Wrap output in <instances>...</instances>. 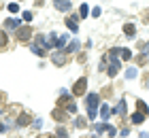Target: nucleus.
<instances>
[{
  "instance_id": "nucleus-1",
  "label": "nucleus",
  "mask_w": 149,
  "mask_h": 138,
  "mask_svg": "<svg viewBox=\"0 0 149 138\" xmlns=\"http://www.w3.org/2000/svg\"><path fill=\"white\" fill-rule=\"evenodd\" d=\"M85 100H87V115H90V119L94 121V117H96V108H98V102H100V96H98V94H90Z\"/></svg>"
},
{
  "instance_id": "nucleus-2",
  "label": "nucleus",
  "mask_w": 149,
  "mask_h": 138,
  "mask_svg": "<svg viewBox=\"0 0 149 138\" xmlns=\"http://www.w3.org/2000/svg\"><path fill=\"white\" fill-rule=\"evenodd\" d=\"M85 85H87V79H85V77H81L77 83H74L72 94H74V96H83V94H85Z\"/></svg>"
},
{
  "instance_id": "nucleus-3",
  "label": "nucleus",
  "mask_w": 149,
  "mask_h": 138,
  "mask_svg": "<svg viewBox=\"0 0 149 138\" xmlns=\"http://www.w3.org/2000/svg\"><path fill=\"white\" fill-rule=\"evenodd\" d=\"M30 36H32V28H30V26L17 28V38H19V40H30Z\"/></svg>"
},
{
  "instance_id": "nucleus-4",
  "label": "nucleus",
  "mask_w": 149,
  "mask_h": 138,
  "mask_svg": "<svg viewBox=\"0 0 149 138\" xmlns=\"http://www.w3.org/2000/svg\"><path fill=\"white\" fill-rule=\"evenodd\" d=\"M19 24H22V19H6V24H4V30H17Z\"/></svg>"
},
{
  "instance_id": "nucleus-5",
  "label": "nucleus",
  "mask_w": 149,
  "mask_h": 138,
  "mask_svg": "<svg viewBox=\"0 0 149 138\" xmlns=\"http://www.w3.org/2000/svg\"><path fill=\"white\" fill-rule=\"evenodd\" d=\"M109 60H111V66H109V74H111V77H115V74L119 72V62L115 60V58H111V55H109Z\"/></svg>"
},
{
  "instance_id": "nucleus-6",
  "label": "nucleus",
  "mask_w": 149,
  "mask_h": 138,
  "mask_svg": "<svg viewBox=\"0 0 149 138\" xmlns=\"http://www.w3.org/2000/svg\"><path fill=\"white\" fill-rule=\"evenodd\" d=\"M58 11H70V0H56Z\"/></svg>"
},
{
  "instance_id": "nucleus-7",
  "label": "nucleus",
  "mask_w": 149,
  "mask_h": 138,
  "mask_svg": "<svg viewBox=\"0 0 149 138\" xmlns=\"http://www.w3.org/2000/svg\"><path fill=\"white\" fill-rule=\"evenodd\" d=\"M70 102H72V100H70V96L66 94V92H62V98H60V102H58V106H68Z\"/></svg>"
},
{
  "instance_id": "nucleus-8",
  "label": "nucleus",
  "mask_w": 149,
  "mask_h": 138,
  "mask_svg": "<svg viewBox=\"0 0 149 138\" xmlns=\"http://www.w3.org/2000/svg\"><path fill=\"white\" fill-rule=\"evenodd\" d=\"M111 113H113L111 106H109V104H102V108H100V117H102V119H109Z\"/></svg>"
},
{
  "instance_id": "nucleus-9",
  "label": "nucleus",
  "mask_w": 149,
  "mask_h": 138,
  "mask_svg": "<svg viewBox=\"0 0 149 138\" xmlns=\"http://www.w3.org/2000/svg\"><path fill=\"white\" fill-rule=\"evenodd\" d=\"M79 47H81V45H79V40H77V38H74V40H72V43H68V47H66V53H72V51H79Z\"/></svg>"
},
{
  "instance_id": "nucleus-10",
  "label": "nucleus",
  "mask_w": 149,
  "mask_h": 138,
  "mask_svg": "<svg viewBox=\"0 0 149 138\" xmlns=\"http://www.w3.org/2000/svg\"><path fill=\"white\" fill-rule=\"evenodd\" d=\"M51 60H53V64H58V66H62L64 62H66V58H64L62 53H53V58H51Z\"/></svg>"
},
{
  "instance_id": "nucleus-11",
  "label": "nucleus",
  "mask_w": 149,
  "mask_h": 138,
  "mask_svg": "<svg viewBox=\"0 0 149 138\" xmlns=\"http://www.w3.org/2000/svg\"><path fill=\"white\" fill-rule=\"evenodd\" d=\"M66 28H68L70 32H74V34L79 32V26H77V21H72V19H66Z\"/></svg>"
},
{
  "instance_id": "nucleus-12",
  "label": "nucleus",
  "mask_w": 149,
  "mask_h": 138,
  "mask_svg": "<svg viewBox=\"0 0 149 138\" xmlns=\"http://www.w3.org/2000/svg\"><path fill=\"white\" fill-rule=\"evenodd\" d=\"M124 32H126L130 38H134V32H136V28H134L132 24H126V26H124Z\"/></svg>"
},
{
  "instance_id": "nucleus-13",
  "label": "nucleus",
  "mask_w": 149,
  "mask_h": 138,
  "mask_svg": "<svg viewBox=\"0 0 149 138\" xmlns=\"http://www.w3.org/2000/svg\"><path fill=\"white\" fill-rule=\"evenodd\" d=\"M32 53L43 58V55H47V49H43V47H38V45H32Z\"/></svg>"
},
{
  "instance_id": "nucleus-14",
  "label": "nucleus",
  "mask_w": 149,
  "mask_h": 138,
  "mask_svg": "<svg viewBox=\"0 0 149 138\" xmlns=\"http://www.w3.org/2000/svg\"><path fill=\"white\" fill-rule=\"evenodd\" d=\"M130 119H132V123H143V119H145V115H143V113H134V115L130 117Z\"/></svg>"
},
{
  "instance_id": "nucleus-15",
  "label": "nucleus",
  "mask_w": 149,
  "mask_h": 138,
  "mask_svg": "<svg viewBox=\"0 0 149 138\" xmlns=\"http://www.w3.org/2000/svg\"><path fill=\"white\" fill-rule=\"evenodd\" d=\"M136 77V68H126V79H134Z\"/></svg>"
},
{
  "instance_id": "nucleus-16",
  "label": "nucleus",
  "mask_w": 149,
  "mask_h": 138,
  "mask_svg": "<svg viewBox=\"0 0 149 138\" xmlns=\"http://www.w3.org/2000/svg\"><path fill=\"white\" fill-rule=\"evenodd\" d=\"M17 123H19V126H28V123H30V117H28V115H22Z\"/></svg>"
},
{
  "instance_id": "nucleus-17",
  "label": "nucleus",
  "mask_w": 149,
  "mask_h": 138,
  "mask_svg": "<svg viewBox=\"0 0 149 138\" xmlns=\"http://www.w3.org/2000/svg\"><path fill=\"white\" fill-rule=\"evenodd\" d=\"M74 126H77L79 130H83V128H85V119H83V117H77V121H74Z\"/></svg>"
},
{
  "instance_id": "nucleus-18",
  "label": "nucleus",
  "mask_w": 149,
  "mask_h": 138,
  "mask_svg": "<svg viewBox=\"0 0 149 138\" xmlns=\"http://www.w3.org/2000/svg\"><path fill=\"white\" fill-rule=\"evenodd\" d=\"M139 113H143V115H147V113H149V108H147L145 102H139Z\"/></svg>"
},
{
  "instance_id": "nucleus-19",
  "label": "nucleus",
  "mask_w": 149,
  "mask_h": 138,
  "mask_svg": "<svg viewBox=\"0 0 149 138\" xmlns=\"http://www.w3.org/2000/svg\"><path fill=\"white\" fill-rule=\"evenodd\" d=\"M87 11H90V9H87V4H81V9H79V15H81V17H87Z\"/></svg>"
},
{
  "instance_id": "nucleus-20",
  "label": "nucleus",
  "mask_w": 149,
  "mask_h": 138,
  "mask_svg": "<svg viewBox=\"0 0 149 138\" xmlns=\"http://www.w3.org/2000/svg\"><path fill=\"white\" fill-rule=\"evenodd\" d=\"M121 58H124V60H130V58H132V51H130V49H121Z\"/></svg>"
},
{
  "instance_id": "nucleus-21",
  "label": "nucleus",
  "mask_w": 149,
  "mask_h": 138,
  "mask_svg": "<svg viewBox=\"0 0 149 138\" xmlns=\"http://www.w3.org/2000/svg\"><path fill=\"white\" fill-rule=\"evenodd\" d=\"M53 117H56V119H66V115L62 113V110H58V108L53 110Z\"/></svg>"
},
{
  "instance_id": "nucleus-22",
  "label": "nucleus",
  "mask_w": 149,
  "mask_h": 138,
  "mask_svg": "<svg viewBox=\"0 0 149 138\" xmlns=\"http://www.w3.org/2000/svg\"><path fill=\"white\" fill-rule=\"evenodd\" d=\"M104 132H109V136H115V134H117V130H115L113 126H109V123H107V130H104Z\"/></svg>"
},
{
  "instance_id": "nucleus-23",
  "label": "nucleus",
  "mask_w": 149,
  "mask_h": 138,
  "mask_svg": "<svg viewBox=\"0 0 149 138\" xmlns=\"http://www.w3.org/2000/svg\"><path fill=\"white\" fill-rule=\"evenodd\" d=\"M64 45H66V36H60V34H58V49L64 47Z\"/></svg>"
},
{
  "instance_id": "nucleus-24",
  "label": "nucleus",
  "mask_w": 149,
  "mask_h": 138,
  "mask_svg": "<svg viewBox=\"0 0 149 138\" xmlns=\"http://www.w3.org/2000/svg\"><path fill=\"white\" fill-rule=\"evenodd\" d=\"M6 45V32H0V47Z\"/></svg>"
},
{
  "instance_id": "nucleus-25",
  "label": "nucleus",
  "mask_w": 149,
  "mask_h": 138,
  "mask_svg": "<svg viewBox=\"0 0 149 138\" xmlns=\"http://www.w3.org/2000/svg\"><path fill=\"white\" fill-rule=\"evenodd\" d=\"M30 19H32V13H30V11H26V13H24V17H22V21H30Z\"/></svg>"
},
{
  "instance_id": "nucleus-26",
  "label": "nucleus",
  "mask_w": 149,
  "mask_h": 138,
  "mask_svg": "<svg viewBox=\"0 0 149 138\" xmlns=\"http://www.w3.org/2000/svg\"><path fill=\"white\" fill-rule=\"evenodd\" d=\"M107 130V123H96V132H104Z\"/></svg>"
},
{
  "instance_id": "nucleus-27",
  "label": "nucleus",
  "mask_w": 149,
  "mask_h": 138,
  "mask_svg": "<svg viewBox=\"0 0 149 138\" xmlns=\"http://www.w3.org/2000/svg\"><path fill=\"white\" fill-rule=\"evenodd\" d=\"M66 108H68V113H77V104H74V102H70Z\"/></svg>"
},
{
  "instance_id": "nucleus-28",
  "label": "nucleus",
  "mask_w": 149,
  "mask_h": 138,
  "mask_svg": "<svg viewBox=\"0 0 149 138\" xmlns=\"http://www.w3.org/2000/svg\"><path fill=\"white\" fill-rule=\"evenodd\" d=\"M9 11H11V13H17V11H19V4H15V2L9 4Z\"/></svg>"
},
{
  "instance_id": "nucleus-29",
  "label": "nucleus",
  "mask_w": 149,
  "mask_h": 138,
  "mask_svg": "<svg viewBox=\"0 0 149 138\" xmlns=\"http://www.w3.org/2000/svg\"><path fill=\"white\" fill-rule=\"evenodd\" d=\"M56 134H58L60 138H66V130H64V128H58V132H56Z\"/></svg>"
},
{
  "instance_id": "nucleus-30",
  "label": "nucleus",
  "mask_w": 149,
  "mask_h": 138,
  "mask_svg": "<svg viewBox=\"0 0 149 138\" xmlns=\"http://www.w3.org/2000/svg\"><path fill=\"white\" fill-rule=\"evenodd\" d=\"M92 15H94V17L100 15V6H94V9H92Z\"/></svg>"
},
{
  "instance_id": "nucleus-31",
  "label": "nucleus",
  "mask_w": 149,
  "mask_h": 138,
  "mask_svg": "<svg viewBox=\"0 0 149 138\" xmlns=\"http://www.w3.org/2000/svg\"><path fill=\"white\" fill-rule=\"evenodd\" d=\"M143 51H145V55H149V43H145V47H143Z\"/></svg>"
},
{
  "instance_id": "nucleus-32",
  "label": "nucleus",
  "mask_w": 149,
  "mask_h": 138,
  "mask_svg": "<svg viewBox=\"0 0 149 138\" xmlns=\"http://www.w3.org/2000/svg\"><path fill=\"white\" fill-rule=\"evenodd\" d=\"M4 130H6V126H4V123H0V134H2Z\"/></svg>"
},
{
  "instance_id": "nucleus-33",
  "label": "nucleus",
  "mask_w": 149,
  "mask_h": 138,
  "mask_svg": "<svg viewBox=\"0 0 149 138\" xmlns=\"http://www.w3.org/2000/svg\"><path fill=\"white\" fill-rule=\"evenodd\" d=\"M141 138H149V134L147 132H141Z\"/></svg>"
}]
</instances>
